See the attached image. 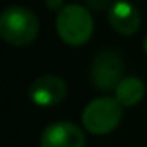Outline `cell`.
Masks as SVG:
<instances>
[{"label":"cell","instance_id":"obj_3","mask_svg":"<svg viewBox=\"0 0 147 147\" xmlns=\"http://www.w3.org/2000/svg\"><path fill=\"white\" fill-rule=\"evenodd\" d=\"M123 118V106L114 97H97L90 100L83 113L82 121L83 128L92 135H107L111 133Z\"/></svg>","mask_w":147,"mask_h":147},{"label":"cell","instance_id":"obj_11","mask_svg":"<svg viewBox=\"0 0 147 147\" xmlns=\"http://www.w3.org/2000/svg\"><path fill=\"white\" fill-rule=\"evenodd\" d=\"M144 50H145V54H147V36L144 38Z\"/></svg>","mask_w":147,"mask_h":147},{"label":"cell","instance_id":"obj_2","mask_svg":"<svg viewBox=\"0 0 147 147\" xmlns=\"http://www.w3.org/2000/svg\"><path fill=\"white\" fill-rule=\"evenodd\" d=\"M55 30L64 43L80 47L87 43L94 33V18L87 7L80 4H69L57 14Z\"/></svg>","mask_w":147,"mask_h":147},{"label":"cell","instance_id":"obj_10","mask_svg":"<svg viewBox=\"0 0 147 147\" xmlns=\"http://www.w3.org/2000/svg\"><path fill=\"white\" fill-rule=\"evenodd\" d=\"M45 4H47L49 11L57 12V14H59V12L66 7V2H64V0H45Z\"/></svg>","mask_w":147,"mask_h":147},{"label":"cell","instance_id":"obj_9","mask_svg":"<svg viewBox=\"0 0 147 147\" xmlns=\"http://www.w3.org/2000/svg\"><path fill=\"white\" fill-rule=\"evenodd\" d=\"M85 2V5H87V9H92V11H95V12H102V11H109L111 9V5L114 4L113 0H83Z\"/></svg>","mask_w":147,"mask_h":147},{"label":"cell","instance_id":"obj_7","mask_svg":"<svg viewBox=\"0 0 147 147\" xmlns=\"http://www.w3.org/2000/svg\"><path fill=\"white\" fill-rule=\"evenodd\" d=\"M107 18L111 28L123 36H131L140 28V12L126 0H116L107 11Z\"/></svg>","mask_w":147,"mask_h":147},{"label":"cell","instance_id":"obj_8","mask_svg":"<svg viewBox=\"0 0 147 147\" xmlns=\"http://www.w3.org/2000/svg\"><path fill=\"white\" fill-rule=\"evenodd\" d=\"M145 94V85L137 76H125L114 90V99L123 107H133L142 100Z\"/></svg>","mask_w":147,"mask_h":147},{"label":"cell","instance_id":"obj_1","mask_svg":"<svg viewBox=\"0 0 147 147\" xmlns=\"http://www.w3.org/2000/svg\"><path fill=\"white\" fill-rule=\"evenodd\" d=\"M40 33V23L33 11L23 5H9L0 14V35L14 47H26Z\"/></svg>","mask_w":147,"mask_h":147},{"label":"cell","instance_id":"obj_5","mask_svg":"<svg viewBox=\"0 0 147 147\" xmlns=\"http://www.w3.org/2000/svg\"><path fill=\"white\" fill-rule=\"evenodd\" d=\"M67 95V85L61 76L43 75L38 76L28 88L30 100L38 107H52L61 104Z\"/></svg>","mask_w":147,"mask_h":147},{"label":"cell","instance_id":"obj_6","mask_svg":"<svg viewBox=\"0 0 147 147\" xmlns=\"http://www.w3.org/2000/svg\"><path fill=\"white\" fill-rule=\"evenodd\" d=\"M40 147H85V133L75 123L57 121L42 131Z\"/></svg>","mask_w":147,"mask_h":147},{"label":"cell","instance_id":"obj_4","mask_svg":"<svg viewBox=\"0 0 147 147\" xmlns=\"http://www.w3.org/2000/svg\"><path fill=\"white\" fill-rule=\"evenodd\" d=\"M123 73H125V64L121 55L113 49H106L94 57L90 67V80L92 85L100 92H111L116 90L119 82L125 78Z\"/></svg>","mask_w":147,"mask_h":147}]
</instances>
